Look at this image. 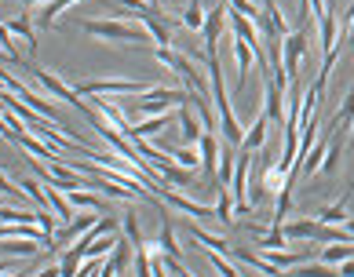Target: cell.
Wrapping results in <instances>:
<instances>
[{
	"instance_id": "12",
	"label": "cell",
	"mask_w": 354,
	"mask_h": 277,
	"mask_svg": "<svg viewBox=\"0 0 354 277\" xmlns=\"http://www.w3.org/2000/svg\"><path fill=\"white\" fill-rule=\"evenodd\" d=\"M234 59H238V91H245L248 70H252V62H256V51H252V44L241 41V37H234Z\"/></svg>"
},
{
	"instance_id": "29",
	"label": "cell",
	"mask_w": 354,
	"mask_h": 277,
	"mask_svg": "<svg viewBox=\"0 0 354 277\" xmlns=\"http://www.w3.org/2000/svg\"><path fill=\"white\" fill-rule=\"evenodd\" d=\"M161 175H165V182H172V187H190V168H183L179 161H176V164L168 161V164L161 168Z\"/></svg>"
},
{
	"instance_id": "19",
	"label": "cell",
	"mask_w": 354,
	"mask_h": 277,
	"mask_svg": "<svg viewBox=\"0 0 354 277\" xmlns=\"http://www.w3.org/2000/svg\"><path fill=\"white\" fill-rule=\"evenodd\" d=\"M4 33H11V37H22L26 48L37 51V33H33V22H30V15H19V19L4 22Z\"/></svg>"
},
{
	"instance_id": "18",
	"label": "cell",
	"mask_w": 354,
	"mask_h": 277,
	"mask_svg": "<svg viewBox=\"0 0 354 277\" xmlns=\"http://www.w3.org/2000/svg\"><path fill=\"white\" fill-rule=\"evenodd\" d=\"M234 259H238L241 262V267H252V270H259V274H281L278 267H274V262L270 259H263V256H256L252 252V248H234Z\"/></svg>"
},
{
	"instance_id": "24",
	"label": "cell",
	"mask_w": 354,
	"mask_h": 277,
	"mask_svg": "<svg viewBox=\"0 0 354 277\" xmlns=\"http://www.w3.org/2000/svg\"><path fill=\"white\" fill-rule=\"evenodd\" d=\"M347 201H351V193H344L336 204L318 208V219H322V222H347V219H351V216H347Z\"/></svg>"
},
{
	"instance_id": "13",
	"label": "cell",
	"mask_w": 354,
	"mask_h": 277,
	"mask_svg": "<svg viewBox=\"0 0 354 277\" xmlns=\"http://www.w3.org/2000/svg\"><path fill=\"white\" fill-rule=\"evenodd\" d=\"M263 256H267L278 270H296V267H304L307 259H314L310 252H285V248H263Z\"/></svg>"
},
{
	"instance_id": "2",
	"label": "cell",
	"mask_w": 354,
	"mask_h": 277,
	"mask_svg": "<svg viewBox=\"0 0 354 277\" xmlns=\"http://www.w3.org/2000/svg\"><path fill=\"white\" fill-rule=\"evenodd\" d=\"M88 37L99 41H147V26H132V22H117V19H88L84 22Z\"/></svg>"
},
{
	"instance_id": "15",
	"label": "cell",
	"mask_w": 354,
	"mask_h": 277,
	"mask_svg": "<svg viewBox=\"0 0 354 277\" xmlns=\"http://www.w3.org/2000/svg\"><path fill=\"white\" fill-rule=\"evenodd\" d=\"M354 259V245L351 241H333L329 248H322L318 252V262H325V267H339V262Z\"/></svg>"
},
{
	"instance_id": "26",
	"label": "cell",
	"mask_w": 354,
	"mask_h": 277,
	"mask_svg": "<svg viewBox=\"0 0 354 277\" xmlns=\"http://www.w3.org/2000/svg\"><path fill=\"white\" fill-rule=\"evenodd\" d=\"M234 216H238V204H234V193L230 190H219V201H216V219L223 227H230Z\"/></svg>"
},
{
	"instance_id": "3",
	"label": "cell",
	"mask_w": 354,
	"mask_h": 277,
	"mask_svg": "<svg viewBox=\"0 0 354 277\" xmlns=\"http://www.w3.org/2000/svg\"><path fill=\"white\" fill-rule=\"evenodd\" d=\"M187 99H190V91H183V88H150V91H142L139 102H136V110L142 117H153V113H168L172 106H187Z\"/></svg>"
},
{
	"instance_id": "28",
	"label": "cell",
	"mask_w": 354,
	"mask_h": 277,
	"mask_svg": "<svg viewBox=\"0 0 354 277\" xmlns=\"http://www.w3.org/2000/svg\"><path fill=\"white\" fill-rule=\"evenodd\" d=\"M77 0H48L44 4V11H41V26L44 30H51L55 26V19H59V11H66V8H73Z\"/></svg>"
},
{
	"instance_id": "37",
	"label": "cell",
	"mask_w": 354,
	"mask_h": 277,
	"mask_svg": "<svg viewBox=\"0 0 354 277\" xmlns=\"http://www.w3.org/2000/svg\"><path fill=\"white\" fill-rule=\"evenodd\" d=\"M4 4H41V8H44L48 0H4Z\"/></svg>"
},
{
	"instance_id": "10",
	"label": "cell",
	"mask_w": 354,
	"mask_h": 277,
	"mask_svg": "<svg viewBox=\"0 0 354 277\" xmlns=\"http://www.w3.org/2000/svg\"><path fill=\"white\" fill-rule=\"evenodd\" d=\"M139 22L150 30V37H153V44H157V48H168V44H172V30H168V22L161 19V11H157V8H150Z\"/></svg>"
},
{
	"instance_id": "27",
	"label": "cell",
	"mask_w": 354,
	"mask_h": 277,
	"mask_svg": "<svg viewBox=\"0 0 354 277\" xmlns=\"http://www.w3.org/2000/svg\"><path fill=\"white\" fill-rule=\"evenodd\" d=\"M70 201L77 204V208H84V212H102V201H99V190L91 193V187H84V190H70Z\"/></svg>"
},
{
	"instance_id": "6",
	"label": "cell",
	"mask_w": 354,
	"mask_h": 277,
	"mask_svg": "<svg viewBox=\"0 0 354 277\" xmlns=\"http://www.w3.org/2000/svg\"><path fill=\"white\" fill-rule=\"evenodd\" d=\"M153 84H142V81H88V84H77L81 95H142L150 91Z\"/></svg>"
},
{
	"instance_id": "1",
	"label": "cell",
	"mask_w": 354,
	"mask_h": 277,
	"mask_svg": "<svg viewBox=\"0 0 354 277\" xmlns=\"http://www.w3.org/2000/svg\"><path fill=\"white\" fill-rule=\"evenodd\" d=\"M4 91H11V95H19V99L26 102V106H33L37 113H44L48 121H55L59 128H66V131H70V139H77V142H81V131H77V128L66 121V117H62V113L55 110V106H51V102H48L44 95H33V91L26 88V84L19 81V77H8V73H4Z\"/></svg>"
},
{
	"instance_id": "40",
	"label": "cell",
	"mask_w": 354,
	"mask_h": 277,
	"mask_svg": "<svg viewBox=\"0 0 354 277\" xmlns=\"http://www.w3.org/2000/svg\"><path fill=\"white\" fill-rule=\"evenodd\" d=\"M351 146H354V124H351Z\"/></svg>"
},
{
	"instance_id": "4",
	"label": "cell",
	"mask_w": 354,
	"mask_h": 277,
	"mask_svg": "<svg viewBox=\"0 0 354 277\" xmlns=\"http://www.w3.org/2000/svg\"><path fill=\"white\" fill-rule=\"evenodd\" d=\"M33 77H37V81H41L44 88H48V95H55V99H66V102H73V106L81 110V117H84L88 124H99V121H102V117H95V110H88V106H84L81 91H77V88H70V84H62V81H59V77L51 73V70H41V66H33Z\"/></svg>"
},
{
	"instance_id": "23",
	"label": "cell",
	"mask_w": 354,
	"mask_h": 277,
	"mask_svg": "<svg viewBox=\"0 0 354 277\" xmlns=\"http://www.w3.org/2000/svg\"><path fill=\"white\" fill-rule=\"evenodd\" d=\"M37 248L44 245L30 241V237H4V256H37Z\"/></svg>"
},
{
	"instance_id": "21",
	"label": "cell",
	"mask_w": 354,
	"mask_h": 277,
	"mask_svg": "<svg viewBox=\"0 0 354 277\" xmlns=\"http://www.w3.org/2000/svg\"><path fill=\"white\" fill-rule=\"evenodd\" d=\"M205 0H187V11H183V26L194 33H201V26H205Z\"/></svg>"
},
{
	"instance_id": "7",
	"label": "cell",
	"mask_w": 354,
	"mask_h": 277,
	"mask_svg": "<svg viewBox=\"0 0 354 277\" xmlns=\"http://www.w3.org/2000/svg\"><path fill=\"white\" fill-rule=\"evenodd\" d=\"M230 15V4H212V11L205 15V26H201V41L208 51H216L219 37H223V19Z\"/></svg>"
},
{
	"instance_id": "22",
	"label": "cell",
	"mask_w": 354,
	"mask_h": 277,
	"mask_svg": "<svg viewBox=\"0 0 354 277\" xmlns=\"http://www.w3.org/2000/svg\"><path fill=\"white\" fill-rule=\"evenodd\" d=\"M179 128H183V142H201V135H205V128L198 124V117H194L187 106L179 110Z\"/></svg>"
},
{
	"instance_id": "14",
	"label": "cell",
	"mask_w": 354,
	"mask_h": 277,
	"mask_svg": "<svg viewBox=\"0 0 354 277\" xmlns=\"http://www.w3.org/2000/svg\"><path fill=\"white\" fill-rule=\"evenodd\" d=\"M314 19H318V26H322V51H325V55H329V51L339 44V33H336V15H333V4L329 8H325V11H318V15H314Z\"/></svg>"
},
{
	"instance_id": "31",
	"label": "cell",
	"mask_w": 354,
	"mask_h": 277,
	"mask_svg": "<svg viewBox=\"0 0 354 277\" xmlns=\"http://www.w3.org/2000/svg\"><path fill=\"white\" fill-rule=\"evenodd\" d=\"M117 245H121V241H117V237H102V233H99L95 241L88 245V256H91V259H102V256H106V252H113Z\"/></svg>"
},
{
	"instance_id": "39",
	"label": "cell",
	"mask_w": 354,
	"mask_h": 277,
	"mask_svg": "<svg viewBox=\"0 0 354 277\" xmlns=\"http://www.w3.org/2000/svg\"><path fill=\"white\" fill-rule=\"evenodd\" d=\"M347 227H351V233H354V216H351V219H347Z\"/></svg>"
},
{
	"instance_id": "11",
	"label": "cell",
	"mask_w": 354,
	"mask_h": 277,
	"mask_svg": "<svg viewBox=\"0 0 354 277\" xmlns=\"http://www.w3.org/2000/svg\"><path fill=\"white\" fill-rule=\"evenodd\" d=\"M157 193H161L165 197V201L168 204H172V208H179V212L183 216H190V219H205V216H212V212H208V208L205 204H198V201H190V197H183V193H176V190H157Z\"/></svg>"
},
{
	"instance_id": "16",
	"label": "cell",
	"mask_w": 354,
	"mask_h": 277,
	"mask_svg": "<svg viewBox=\"0 0 354 277\" xmlns=\"http://www.w3.org/2000/svg\"><path fill=\"white\" fill-rule=\"evenodd\" d=\"M322 230V219H296V222H285V233L288 241H314Z\"/></svg>"
},
{
	"instance_id": "20",
	"label": "cell",
	"mask_w": 354,
	"mask_h": 277,
	"mask_svg": "<svg viewBox=\"0 0 354 277\" xmlns=\"http://www.w3.org/2000/svg\"><path fill=\"white\" fill-rule=\"evenodd\" d=\"M132 248H136L132 241H128V245H124V241L117 245L113 252H110V259L102 262V277H113L117 270H124V267H128V252H132Z\"/></svg>"
},
{
	"instance_id": "35",
	"label": "cell",
	"mask_w": 354,
	"mask_h": 277,
	"mask_svg": "<svg viewBox=\"0 0 354 277\" xmlns=\"http://www.w3.org/2000/svg\"><path fill=\"white\" fill-rule=\"evenodd\" d=\"M227 4H230L234 11H245L248 19H256V22H259V8L252 4V0H227Z\"/></svg>"
},
{
	"instance_id": "9",
	"label": "cell",
	"mask_w": 354,
	"mask_h": 277,
	"mask_svg": "<svg viewBox=\"0 0 354 277\" xmlns=\"http://www.w3.org/2000/svg\"><path fill=\"white\" fill-rule=\"evenodd\" d=\"M198 146H201V168H205L208 182H212V171H219V157H223V146L216 142V131H205Z\"/></svg>"
},
{
	"instance_id": "32",
	"label": "cell",
	"mask_w": 354,
	"mask_h": 277,
	"mask_svg": "<svg viewBox=\"0 0 354 277\" xmlns=\"http://www.w3.org/2000/svg\"><path fill=\"white\" fill-rule=\"evenodd\" d=\"M176 161H179L183 168H190V171H194V168L201 164V153H194V150H190V142H183V146L176 150Z\"/></svg>"
},
{
	"instance_id": "34",
	"label": "cell",
	"mask_w": 354,
	"mask_h": 277,
	"mask_svg": "<svg viewBox=\"0 0 354 277\" xmlns=\"http://www.w3.org/2000/svg\"><path fill=\"white\" fill-rule=\"evenodd\" d=\"M339 150H344V139L336 135V139H333V146H329V157H325V164H322L325 171H336V164H339Z\"/></svg>"
},
{
	"instance_id": "8",
	"label": "cell",
	"mask_w": 354,
	"mask_h": 277,
	"mask_svg": "<svg viewBox=\"0 0 354 277\" xmlns=\"http://www.w3.org/2000/svg\"><path fill=\"white\" fill-rule=\"evenodd\" d=\"M270 121H274V117H270V110L263 106V110H259V117H256V124L245 131V142H241V150H252V153H259V150H263V146H267V124H270Z\"/></svg>"
},
{
	"instance_id": "38",
	"label": "cell",
	"mask_w": 354,
	"mask_h": 277,
	"mask_svg": "<svg viewBox=\"0 0 354 277\" xmlns=\"http://www.w3.org/2000/svg\"><path fill=\"white\" fill-rule=\"evenodd\" d=\"M339 274H354V259H347V262H339Z\"/></svg>"
},
{
	"instance_id": "25",
	"label": "cell",
	"mask_w": 354,
	"mask_h": 277,
	"mask_svg": "<svg viewBox=\"0 0 354 277\" xmlns=\"http://www.w3.org/2000/svg\"><path fill=\"white\" fill-rule=\"evenodd\" d=\"M190 237H194V241H198L201 248H216V252H234V248H230L227 241H223V237H216V233H205V230L198 227V222H190Z\"/></svg>"
},
{
	"instance_id": "36",
	"label": "cell",
	"mask_w": 354,
	"mask_h": 277,
	"mask_svg": "<svg viewBox=\"0 0 354 277\" xmlns=\"http://www.w3.org/2000/svg\"><path fill=\"white\" fill-rule=\"evenodd\" d=\"M19 187H26V193H30V197H33V201H37V204H44V201H48V193H44L41 187H37V182H33V179H22V182H19Z\"/></svg>"
},
{
	"instance_id": "30",
	"label": "cell",
	"mask_w": 354,
	"mask_h": 277,
	"mask_svg": "<svg viewBox=\"0 0 354 277\" xmlns=\"http://www.w3.org/2000/svg\"><path fill=\"white\" fill-rule=\"evenodd\" d=\"M157 245L165 248L168 256H179V245H176V230H172V219H161V237H157Z\"/></svg>"
},
{
	"instance_id": "33",
	"label": "cell",
	"mask_w": 354,
	"mask_h": 277,
	"mask_svg": "<svg viewBox=\"0 0 354 277\" xmlns=\"http://www.w3.org/2000/svg\"><path fill=\"white\" fill-rule=\"evenodd\" d=\"M124 230H128V241L139 248V245H142V233H139V219H136L132 212H124Z\"/></svg>"
},
{
	"instance_id": "5",
	"label": "cell",
	"mask_w": 354,
	"mask_h": 277,
	"mask_svg": "<svg viewBox=\"0 0 354 277\" xmlns=\"http://www.w3.org/2000/svg\"><path fill=\"white\" fill-rule=\"evenodd\" d=\"M307 55V37L304 30H296V33H285L281 37V70L288 73V81L296 84V77H299V59Z\"/></svg>"
},
{
	"instance_id": "17",
	"label": "cell",
	"mask_w": 354,
	"mask_h": 277,
	"mask_svg": "<svg viewBox=\"0 0 354 277\" xmlns=\"http://www.w3.org/2000/svg\"><path fill=\"white\" fill-rule=\"evenodd\" d=\"M168 124H172V113H153V117H142L139 124H132V131H128V139L153 135V131H165Z\"/></svg>"
}]
</instances>
